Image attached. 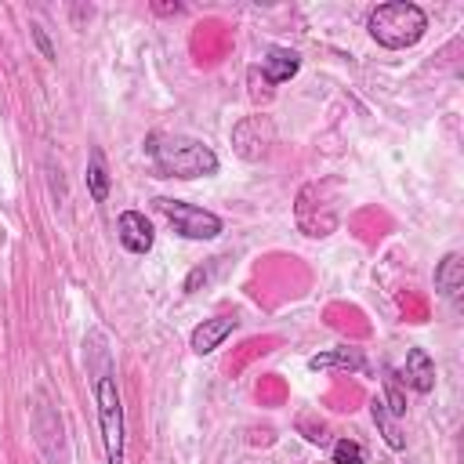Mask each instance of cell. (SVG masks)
I'll return each instance as SVG.
<instances>
[{"label":"cell","mask_w":464,"mask_h":464,"mask_svg":"<svg viewBox=\"0 0 464 464\" xmlns=\"http://www.w3.org/2000/svg\"><path fill=\"white\" fill-rule=\"evenodd\" d=\"M145 156L156 170V178H210L218 174V152L188 134H170V130H152L145 138Z\"/></svg>","instance_id":"cell-1"},{"label":"cell","mask_w":464,"mask_h":464,"mask_svg":"<svg viewBox=\"0 0 464 464\" xmlns=\"http://www.w3.org/2000/svg\"><path fill=\"white\" fill-rule=\"evenodd\" d=\"M366 29L370 36L388 47V51H402V47H413L424 29H428V14L424 7L410 4V0H388V4H377L366 18Z\"/></svg>","instance_id":"cell-2"},{"label":"cell","mask_w":464,"mask_h":464,"mask_svg":"<svg viewBox=\"0 0 464 464\" xmlns=\"http://www.w3.org/2000/svg\"><path fill=\"white\" fill-rule=\"evenodd\" d=\"M94 402H98V428H102V446L109 464H123V402L112 370L105 366L94 377Z\"/></svg>","instance_id":"cell-3"},{"label":"cell","mask_w":464,"mask_h":464,"mask_svg":"<svg viewBox=\"0 0 464 464\" xmlns=\"http://www.w3.org/2000/svg\"><path fill=\"white\" fill-rule=\"evenodd\" d=\"M152 203L170 221V228L185 239H218L221 236V218L214 210H203V207H192V203L170 199V196H156Z\"/></svg>","instance_id":"cell-4"},{"label":"cell","mask_w":464,"mask_h":464,"mask_svg":"<svg viewBox=\"0 0 464 464\" xmlns=\"http://www.w3.org/2000/svg\"><path fill=\"white\" fill-rule=\"evenodd\" d=\"M116 239H120L123 250H130V254H149L156 232H152V225H149V218H145L141 210H123L120 221H116Z\"/></svg>","instance_id":"cell-5"},{"label":"cell","mask_w":464,"mask_h":464,"mask_svg":"<svg viewBox=\"0 0 464 464\" xmlns=\"http://www.w3.org/2000/svg\"><path fill=\"white\" fill-rule=\"evenodd\" d=\"M239 323L232 319V315H214V319H203L196 330H192V337H188V344H192V352L196 355H210L232 330H236Z\"/></svg>","instance_id":"cell-6"},{"label":"cell","mask_w":464,"mask_h":464,"mask_svg":"<svg viewBox=\"0 0 464 464\" xmlns=\"http://www.w3.org/2000/svg\"><path fill=\"white\" fill-rule=\"evenodd\" d=\"M402 381H406L413 392H420V395H428V392L435 388V362H431V355H428L424 348H410V352H406Z\"/></svg>","instance_id":"cell-7"},{"label":"cell","mask_w":464,"mask_h":464,"mask_svg":"<svg viewBox=\"0 0 464 464\" xmlns=\"http://www.w3.org/2000/svg\"><path fill=\"white\" fill-rule=\"evenodd\" d=\"M297 69H301V58H297V51H290V47H268V54L261 58L265 83H286Z\"/></svg>","instance_id":"cell-8"},{"label":"cell","mask_w":464,"mask_h":464,"mask_svg":"<svg viewBox=\"0 0 464 464\" xmlns=\"http://www.w3.org/2000/svg\"><path fill=\"white\" fill-rule=\"evenodd\" d=\"M435 290L446 301H457L460 297V290H464V261H460V254H446L435 265Z\"/></svg>","instance_id":"cell-9"},{"label":"cell","mask_w":464,"mask_h":464,"mask_svg":"<svg viewBox=\"0 0 464 464\" xmlns=\"http://www.w3.org/2000/svg\"><path fill=\"white\" fill-rule=\"evenodd\" d=\"M87 192H91V199L94 203H105L109 199V167H105V152L98 149V145H91V152H87Z\"/></svg>","instance_id":"cell-10"},{"label":"cell","mask_w":464,"mask_h":464,"mask_svg":"<svg viewBox=\"0 0 464 464\" xmlns=\"http://www.w3.org/2000/svg\"><path fill=\"white\" fill-rule=\"evenodd\" d=\"M312 370H362V352L359 348H330L308 359Z\"/></svg>","instance_id":"cell-11"},{"label":"cell","mask_w":464,"mask_h":464,"mask_svg":"<svg viewBox=\"0 0 464 464\" xmlns=\"http://www.w3.org/2000/svg\"><path fill=\"white\" fill-rule=\"evenodd\" d=\"M370 413H373V420H377V428H381V435H384V442L392 446V450H406V439H402V431H399V417H392L388 413V406H384V399H373L370 402Z\"/></svg>","instance_id":"cell-12"},{"label":"cell","mask_w":464,"mask_h":464,"mask_svg":"<svg viewBox=\"0 0 464 464\" xmlns=\"http://www.w3.org/2000/svg\"><path fill=\"white\" fill-rule=\"evenodd\" d=\"M330 460L334 464H362V446L355 439H337L330 450Z\"/></svg>","instance_id":"cell-13"},{"label":"cell","mask_w":464,"mask_h":464,"mask_svg":"<svg viewBox=\"0 0 464 464\" xmlns=\"http://www.w3.org/2000/svg\"><path fill=\"white\" fill-rule=\"evenodd\" d=\"M214 268H218V257H214V261H207V265H196V268L188 272V279H185V290H188V294H196V290H199V283H210Z\"/></svg>","instance_id":"cell-14"},{"label":"cell","mask_w":464,"mask_h":464,"mask_svg":"<svg viewBox=\"0 0 464 464\" xmlns=\"http://www.w3.org/2000/svg\"><path fill=\"white\" fill-rule=\"evenodd\" d=\"M29 33H33V40H36V47H40V54H44V58H54V47H51V40H47V33H44L40 25H33Z\"/></svg>","instance_id":"cell-15"}]
</instances>
